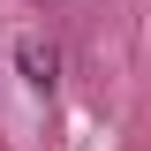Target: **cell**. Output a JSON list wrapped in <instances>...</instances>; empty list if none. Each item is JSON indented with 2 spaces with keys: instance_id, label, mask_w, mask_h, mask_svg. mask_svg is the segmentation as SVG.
Listing matches in <instances>:
<instances>
[{
  "instance_id": "6da1fadb",
  "label": "cell",
  "mask_w": 151,
  "mask_h": 151,
  "mask_svg": "<svg viewBox=\"0 0 151 151\" xmlns=\"http://www.w3.org/2000/svg\"><path fill=\"white\" fill-rule=\"evenodd\" d=\"M23 83H30V91H53V68H60V60H53V45H38V38H23Z\"/></svg>"
}]
</instances>
